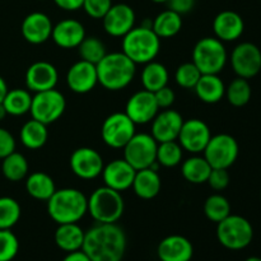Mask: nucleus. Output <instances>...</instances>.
<instances>
[{"label": "nucleus", "instance_id": "f8f14e48", "mask_svg": "<svg viewBox=\"0 0 261 261\" xmlns=\"http://www.w3.org/2000/svg\"><path fill=\"white\" fill-rule=\"evenodd\" d=\"M231 65L240 78H254L261 70L260 48L251 42L240 43L231 54Z\"/></svg>", "mask_w": 261, "mask_h": 261}, {"label": "nucleus", "instance_id": "cd10ccee", "mask_svg": "<svg viewBox=\"0 0 261 261\" xmlns=\"http://www.w3.org/2000/svg\"><path fill=\"white\" fill-rule=\"evenodd\" d=\"M19 138L22 144L28 149H40L46 144L48 139L47 125L35 119L28 120L20 129Z\"/></svg>", "mask_w": 261, "mask_h": 261}, {"label": "nucleus", "instance_id": "a878e982", "mask_svg": "<svg viewBox=\"0 0 261 261\" xmlns=\"http://www.w3.org/2000/svg\"><path fill=\"white\" fill-rule=\"evenodd\" d=\"M196 96L205 103H218L226 94V86L218 74H201L200 79L196 83Z\"/></svg>", "mask_w": 261, "mask_h": 261}, {"label": "nucleus", "instance_id": "bb28decb", "mask_svg": "<svg viewBox=\"0 0 261 261\" xmlns=\"http://www.w3.org/2000/svg\"><path fill=\"white\" fill-rule=\"evenodd\" d=\"M54 240L56 246L65 252H74L82 250L86 232L78 226V223L58 224Z\"/></svg>", "mask_w": 261, "mask_h": 261}, {"label": "nucleus", "instance_id": "f3484780", "mask_svg": "<svg viewBox=\"0 0 261 261\" xmlns=\"http://www.w3.org/2000/svg\"><path fill=\"white\" fill-rule=\"evenodd\" d=\"M66 83L74 93L86 94L91 92L98 83L96 65L84 60L76 61L69 68Z\"/></svg>", "mask_w": 261, "mask_h": 261}, {"label": "nucleus", "instance_id": "2f4dec72", "mask_svg": "<svg viewBox=\"0 0 261 261\" xmlns=\"http://www.w3.org/2000/svg\"><path fill=\"white\" fill-rule=\"evenodd\" d=\"M212 167L204 157L194 155L188 158L181 166V173L188 182L200 185L208 181Z\"/></svg>", "mask_w": 261, "mask_h": 261}, {"label": "nucleus", "instance_id": "603ef678", "mask_svg": "<svg viewBox=\"0 0 261 261\" xmlns=\"http://www.w3.org/2000/svg\"><path fill=\"white\" fill-rule=\"evenodd\" d=\"M245 261H261V257H257V256H251V257H247Z\"/></svg>", "mask_w": 261, "mask_h": 261}, {"label": "nucleus", "instance_id": "412c9836", "mask_svg": "<svg viewBox=\"0 0 261 261\" xmlns=\"http://www.w3.org/2000/svg\"><path fill=\"white\" fill-rule=\"evenodd\" d=\"M53 27V22L47 14L42 12H33L23 19L20 31L27 42L41 45L51 38Z\"/></svg>", "mask_w": 261, "mask_h": 261}, {"label": "nucleus", "instance_id": "c85d7f7f", "mask_svg": "<svg viewBox=\"0 0 261 261\" xmlns=\"http://www.w3.org/2000/svg\"><path fill=\"white\" fill-rule=\"evenodd\" d=\"M25 190L36 200L47 201L56 191V186L47 173L33 172L25 180Z\"/></svg>", "mask_w": 261, "mask_h": 261}, {"label": "nucleus", "instance_id": "4be33fe9", "mask_svg": "<svg viewBox=\"0 0 261 261\" xmlns=\"http://www.w3.org/2000/svg\"><path fill=\"white\" fill-rule=\"evenodd\" d=\"M157 255L161 261H190L193 259L194 247L186 237L171 234L160 242Z\"/></svg>", "mask_w": 261, "mask_h": 261}, {"label": "nucleus", "instance_id": "dca6fc26", "mask_svg": "<svg viewBox=\"0 0 261 261\" xmlns=\"http://www.w3.org/2000/svg\"><path fill=\"white\" fill-rule=\"evenodd\" d=\"M102 22L107 35L112 37H124L135 27V12L130 5L124 3L112 4L106 15L102 18Z\"/></svg>", "mask_w": 261, "mask_h": 261}, {"label": "nucleus", "instance_id": "a18cd8bd", "mask_svg": "<svg viewBox=\"0 0 261 261\" xmlns=\"http://www.w3.org/2000/svg\"><path fill=\"white\" fill-rule=\"evenodd\" d=\"M155 101H157V105L160 109H170L171 106L175 102V92L170 88V87H163V88L158 89L157 92H154Z\"/></svg>", "mask_w": 261, "mask_h": 261}, {"label": "nucleus", "instance_id": "4c0bfd02", "mask_svg": "<svg viewBox=\"0 0 261 261\" xmlns=\"http://www.w3.org/2000/svg\"><path fill=\"white\" fill-rule=\"evenodd\" d=\"M76 48L79 51L81 60L88 61L94 65H97L107 54L103 42L99 38L93 37V36H89V37L86 36Z\"/></svg>", "mask_w": 261, "mask_h": 261}, {"label": "nucleus", "instance_id": "2eb2a0df", "mask_svg": "<svg viewBox=\"0 0 261 261\" xmlns=\"http://www.w3.org/2000/svg\"><path fill=\"white\" fill-rule=\"evenodd\" d=\"M160 111L154 93L149 91L137 92L126 102L125 114L130 117L135 125H144L152 121Z\"/></svg>", "mask_w": 261, "mask_h": 261}, {"label": "nucleus", "instance_id": "37998d69", "mask_svg": "<svg viewBox=\"0 0 261 261\" xmlns=\"http://www.w3.org/2000/svg\"><path fill=\"white\" fill-rule=\"evenodd\" d=\"M206 182L213 190L222 191L229 185V173L224 168H212Z\"/></svg>", "mask_w": 261, "mask_h": 261}, {"label": "nucleus", "instance_id": "0eeeda50", "mask_svg": "<svg viewBox=\"0 0 261 261\" xmlns=\"http://www.w3.org/2000/svg\"><path fill=\"white\" fill-rule=\"evenodd\" d=\"M227 50L217 37H204L193 50V63L201 74H219L227 63Z\"/></svg>", "mask_w": 261, "mask_h": 261}, {"label": "nucleus", "instance_id": "c756f323", "mask_svg": "<svg viewBox=\"0 0 261 261\" xmlns=\"http://www.w3.org/2000/svg\"><path fill=\"white\" fill-rule=\"evenodd\" d=\"M150 27L160 38H171L182 28V18L178 13L171 9L163 10L154 18Z\"/></svg>", "mask_w": 261, "mask_h": 261}, {"label": "nucleus", "instance_id": "79ce46f5", "mask_svg": "<svg viewBox=\"0 0 261 261\" xmlns=\"http://www.w3.org/2000/svg\"><path fill=\"white\" fill-rule=\"evenodd\" d=\"M112 7V0H84L83 9L93 19H102Z\"/></svg>", "mask_w": 261, "mask_h": 261}, {"label": "nucleus", "instance_id": "a211bd4d", "mask_svg": "<svg viewBox=\"0 0 261 261\" xmlns=\"http://www.w3.org/2000/svg\"><path fill=\"white\" fill-rule=\"evenodd\" d=\"M58 82V69L48 61H36L25 71V86L35 93L54 89Z\"/></svg>", "mask_w": 261, "mask_h": 261}, {"label": "nucleus", "instance_id": "ddd939ff", "mask_svg": "<svg viewBox=\"0 0 261 261\" xmlns=\"http://www.w3.org/2000/svg\"><path fill=\"white\" fill-rule=\"evenodd\" d=\"M71 171L82 180H93L101 176L103 171V160L96 149L82 147L74 150L69 160Z\"/></svg>", "mask_w": 261, "mask_h": 261}, {"label": "nucleus", "instance_id": "8fccbe9b", "mask_svg": "<svg viewBox=\"0 0 261 261\" xmlns=\"http://www.w3.org/2000/svg\"><path fill=\"white\" fill-rule=\"evenodd\" d=\"M8 91H9V89H8L7 82L4 81V78H3V76H0V103H2L3 99H4L5 94H7Z\"/></svg>", "mask_w": 261, "mask_h": 261}, {"label": "nucleus", "instance_id": "4468645a", "mask_svg": "<svg viewBox=\"0 0 261 261\" xmlns=\"http://www.w3.org/2000/svg\"><path fill=\"white\" fill-rule=\"evenodd\" d=\"M211 138L212 133L206 122L200 119H190L184 120L177 140L184 150L199 154L204 152Z\"/></svg>", "mask_w": 261, "mask_h": 261}, {"label": "nucleus", "instance_id": "6ab92c4d", "mask_svg": "<svg viewBox=\"0 0 261 261\" xmlns=\"http://www.w3.org/2000/svg\"><path fill=\"white\" fill-rule=\"evenodd\" d=\"M184 119L176 110L166 109L152 120V137L157 143L177 140Z\"/></svg>", "mask_w": 261, "mask_h": 261}, {"label": "nucleus", "instance_id": "20e7f679", "mask_svg": "<svg viewBox=\"0 0 261 261\" xmlns=\"http://www.w3.org/2000/svg\"><path fill=\"white\" fill-rule=\"evenodd\" d=\"M122 53L134 64L150 63L161 50V38L150 25L134 27L122 37Z\"/></svg>", "mask_w": 261, "mask_h": 261}, {"label": "nucleus", "instance_id": "c9c22d12", "mask_svg": "<svg viewBox=\"0 0 261 261\" xmlns=\"http://www.w3.org/2000/svg\"><path fill=\"white\" fill-rule=\"evenodd\" d=\"M204 213L209 221L219 223L231 214V204L223 195L214 194L209 196L204 203Z\"/></svg>", "mask_w": 261, "mask_h": 261}, {"label": "nucleus", "instance_id": "3c124183", "mask_svg": "<svg viewBox=\"0 0 261 261\" xmlns=\"http://www.w3.org/2000/svg\"><path fill=\"white\" fill-rule=\"evenodd\" d=\"M7 111H5L4 106H3V103H0V121H3V120L5 119V116H7Z\"/></svg>", "mask_w": 261, "mask_h": 261}, {"label": "nucleus", "instance_id": "09e8293b", "mask_svg": "<svg viewBox=\"0 0 261 261\" xmlns=\"http://www.w3.org/2000/svg\"><path fill=\"white\" fill-rule=\"evenodd\" d=\"M63 261H91V260H89V257L87 256L82 250H78V251L68 252V255L64 257Z\"/></svg>", "mask_w": 261, "mask_h": 261}, {"label": "nucleus", "instance_id": "c03bdc74", "mask_svg": "<svg viewBox=\"0 0 261 261\" xmlns=\"http://www.w3.org/2000/svg\"><path fill=\"white\" fill-rule=\"evenodd\" d=\"M15 150V139L7 129L0 127V160Z\"/></svg>", "mask_w": 261, "mask_h": 261}, {"label": "nucleus", "instance_id": "f257e3e1", "mask_svg": "<svg viewBox=\"0 0 261 261\" xmlns=\"http://www.w3.org/2000/svg\"><path fill=\"white\" fill-rule=\"evenodd\" d=\"M82 251L91 261H121L126 251V234L116 223H97L84 233Z\"/></svg>", "mask_w": 261, "mask_h": 261}, {"label": "nucleus", "instance_id": "5fc2aeb1", "mask_svg": "<svg viewBox=\"0 0 261 261\" xmlns=\"http://www.w3.org/2000/svg\"><path fill=\"white\" fill-rule=\"evenodd\" d=\"M260 198H261V193H260Z\"/></svg>", "mask_w": 261, "mask_h": 261}, {"label": "nucleus", "instance_id": "a19ab883", "mask_svg": "<svg viewBox=\"0 0 261 261\" xmlns=\"http://www.w3.org/2000/svg\"><path fill=\"white\" fill-rule=\"evenodd\" d=\"M19 251V241L10 229H0V261H12Z\"/></svg>", "mask_w": 261, "mask_h": 261}, {"label": "nucleus", "instance_id": "f704fd0d", "mask_svg": "<svg viewBox=\"0 0 261 261\" xmlns=\"http://www.w3.org/2000/svg\"><path fill=\"white\" fill-rule=\"evenodd\" d=\"M182 150L180 143L176 140L158 143L155 161L158 165L163 166V167H176L182 161Z\"/></svg>", "mask_w": 261, "mask_h": 261}, {"label": "nucleus", "instance_id": "58836bf2", "mask_svg": "<svg viewBox=\"0 0 261 261\" xmlns=\"http://www.w3.org/2000/svg\"><path fill=\"white\" fill-rule=\"evenodd\" d=\"M20 205L9 196L0 198V229H10L19 222Z\"/></svg>", "mask_w": 261, "mask_h": 261}, {"label": "nucleus", "instance_id": "473e14b6", "mask_svg": "<svg viewBox=\"0 0 261 261\" xmlns=\"http://www.w3.org/2000/svg\"><path fill=\"white\" fill-rule=\"evenodd\" d=\"M2 103L8 115L22 116V115L30 112L31 103H32V96H31V93L27 89H10V91L7 92Z\"/></svg>", "mask_w": 261, "mask_h": 261}, {"label": "nucleus", "instance_id": "864d4df0", "mask_svg": "<svg viewBox=\"0 0 261 261\" xmlns=\"http://www.w3.org/2000/svg\"><path fill=\"white\" fill-rule=\"evenodd\" d=\"M153 3H157V4H163V3H167L168 0H152Z\"/></svg>", "mask_w": 261, "mask_h": 261}, {"label": "nucleus", "instance_id": "f03ea898", "mask_svg": "<svg viewBox=\"0 0 261 261\" xmlns=\"http://www.w3.org/2000/svg\"><path fill=\"white\" fill-rule=\"evenodd\" d=\"M47 213L55 223H78L88 213V198L78 189H60L47 200Z\"/></svg>", "mask_w": 261, "mask_h": 261}, {"label": "nucleus", "instance_id": "ea45409f", "mask_svg": "<svg viewBox=\"0 0 261 261\" xmlns=\"http://www.w3.org/2000/svg\"><path fill=\"white\" fill-rule=\"evenodd\" d=\"M201 73L193 61L190 63H184L176 69L175 81L181 88L185 89H194L196 83L200 79Z\"/></svg>", "mask_w": 261, "mask_h": 261}, {"label": "nucleus", "instance_id": "393cba45", "mask_svg": "<svg viewBox=\"0 0 261 261\" xmlns=\"http://www.w3.org/2000/svg\"><path fill=\"white\" fill-rule=\"evenodd\" d=\"M135 195L144 200H150L160 194L162 188V180L157 170L144 168L135 172L134 181L132 185Z\"/></svg>", "mask_w": 261, "mask_h": 261}, {"label": "nucleus", "instance_id": "423d86ee", "mask_svg": "<svg viewBox=\"0 0 261 261\" xmlns=\"http://www.w3.org/2000/svg\"><path fill=\"white\" fill-rule=\"evenodd\" d=\"M217 239L219 244L232 251L244 250L254 239V228L246 218L229 214L217 223Z\"/></svg>", "mask_w": 261, "mask_h": 261}, {"label": "nucleus", "instance_id": "9d476101", "mask_svg": "<svg viewBox=\"0 0 261 261\" xmlns=\"http://www.w3.org/2000/svg\"><path fill=\"white\" fill-rule=\"evenodd\" d=\"M239 143L229 134H217L209 139L203 157L212 168L228 170L239 157Z\"/></svg>", "mask_w": 261, "mask_h": 261}, {"label": "nucleus", "instance_id": "7ed1b4c3", "mask_svg": "<svg viewBox=\"0 0 261 261\" xmlns=\"http://www.w3.org/2000/svg\"><path fill=\"white\" fill-rule=\"evenodd\" d=\"M137 64L133 63L124 53L106 54L96 65L98 83L109 91L126 88L135 76Z\"/></svg>", "mask_w": 261, "mask_h": 261}, {"label": "nucleus", "instance_id": "1a4fd4ad", "mask_svg": "<svg viewBox=\"0 0 261 261\" xmlns=\"http://www.w3.org/2000/svg\"><path fill=\"white\" fill-rule=\"evenodd\" d=\"M157 147L158 143L150 134L135 133L134 137L122 148L124 160L134 167L135 171L150 168L154 163H157Z\"/></svg>", "mask_w": 261, "mask_h": 261}, {"label": "nucleus", "instance_id": "49530a36", "mask_svg": "<svg viewBox=\"0 0 261 261\" xmlns=\"http://www.w3.org/2000/svg\"><path fill=\"white\" fill-rule=\"evenodd\" d=\"M168 9L178 13L180 15L191 12L195 5V0H168Z\"/></svg>", "mask_w": 261, "mask_h": 261}, {"label": "nucleus", "instance_id": "72a5a7b5", "mask_svg": "<svg viewBox=\"0 0 261 261\" xmlns=\"http://www.w3.org/2000/svg\"><path fill=\"white\" fill-rule=\"evenodd\" d=\"M2 161V172L7 180L12 181V182H18L27 177L30 166L22 153L14 150L9 155L3 158Z\"/></svg>", "mask_w": 261, "mask_h": 261}, {"label": "nucleus", "instance_id": "aec40b11", "mask_svg": "<svg viewBox=\"0 0 261 261\" xmlns=\"http://www.w3.org/2000/svg\"><path fill=\"white\" fill-rule=\"evenodd\" d=\"M135 172H137L135 168L132 167L122 158V160L111 161L109 165L105 166L101 175L103 178L105 186L121 193V191L132 188Z\"/></svg>", "mask_w": 261, "mask_h": 261}, {"label": "nucleus", "instance_id": "9b49d317", "mask_svg": "<svg viewBox=\"0 0 261 261\" xmlns=\"http://www.w3.org/2000/svg\"><path fill=\"white\" fill-rule=\"evenodd\" d=\"M135 135V124L125 112H115L105 119L101 127V137L105 144L120 149Z\"/></svg>", "mask_w": 261, "mask_h": 261}, {"label": "nucleus", "instance_id": "de8ad7c7", "mask_svg": "<svg viewBox=\"0 0 261 261\" xmlns=\"http://www.w3.org/2000/svg\"><path fill=\"white\" fill-rule=\"evenodd\" d=\"M84 0H54L56 5L60 9L66 10V12H75L83 7Z\"/></svg>", "mask_w": 261, "mask_h": 261}, {"label": "nucleus", "instance_id": "6e6552de", "mask_svg": "<svg viewBox=\"0 0 261 261\" xmlns=\"http://www.w3.org/2000/svg\"><path fill=\"white\" fill-rule=\"evenodd\" d=\"M65 107L66 101L64 94L54 88L38 92L32 97L30 114L32 119L45 125H50L63 116Z\"/></svg>", "mask_w": 261, "mask_h": 261}, {"label": "nucleus", "instance_id": "39448f33", "mask_svg": "<svg viewBox=\"0 0 261 261\" xmlns=\"http://www.w3.org/2000/svg\"><path fill=\"white\" fill-rule=\"evenodd\" d=\"M124 209L121 194L107 186L96 189L88 198V213L97 223H116Z\"/></svg>", "mask_w": 261, "mask_h": 261}, {"label": "nucleus", "instance_id": "b1692460", "mask_svg": "<svg viewBox=\"0 0 261 261\" xmlns=\"http://www.w3.org/2000/svg\"><path fill=\"white\" fill-rule=\"evenodd\" d=\"M86 37L84 25L79 20L63 19L53 27L51 38L61 48H76Z\"/></svg>", "mask_w": 261, "mask_h": 261}, {"label": "nucleus", "instance_id": "5701e85b", "mask_svg": "<svg viewBox=\"0 0 261 261\" xmlns=\"http://www.w3.org/2000/svg\"><path fill=\"white\" fill-rule=\"evenodd\" d=\"M245 23L241 15L233 10H223L218 13L213 20L214 35L222 42H232L244 33Z\"/></svg>", "mask_w": 261, "mask_h": 261}, {"label": "nucleus", "instance_id": "7c9ffc66", "mask_svg": "<svg viewBox=\"0 0 261 261\" xmlns=\"http://www.w3.org/2000/svg\"><path fill=\"white\" fill-rule=\"evenodd\" d=\"M143 88L145 91H149L152 93L157 92L158 89L163 88L168 83V70L163 64L157 63V61H150L145 64L144 69L142 71Z\"/></svg>", "mask_w": 261, "mask_h": 261}, {"label": "nucleus", "instance_id": "e433bc0d", "mask_svg": "<svg viewBox=\"0 0 261 261\" xmlns=\"http://www.w3.org/2000/svg\"><path fill=\"white\" fill-rule=\"evenodd\" d=\"M229 103L234 107H242L251 99V86L247 79L236 78L226 88V94Z\"/></svg>", "mask_w": 261, "mask_h": 261}]
</instances>
